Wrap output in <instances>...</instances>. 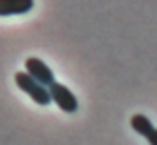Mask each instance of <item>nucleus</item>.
Instances as JSON below:
<instances>
[{
    "mask_svg": "<svg viewBox=\"0 0 157 145\" xmlns=\"http://www.w3.org/2000/svg\"><path fill=\"white\" fill-rule=\"evenodd\" d=\"M49 96H52V103L59 105V110L67 112V114H74L78 110L76 96L67 89L65 85H61V83H54L52 87H49Z\"/></svg>",
    "mask_w": 157,
    "mask_h": 145,
    "instance_id": "nucleus-2",
    "label": "nucleus"
},
{
    "mask_svg": "<svg viewBox=\"0 0 157 145\" xmlns=\"http://www.w3.org/2000/svg\"><path fill=\"white\" fill-rule=\"evenodd\" d=\"M146 141L151 143V145H157V129H153V132L148 134V139H146Z\"/></svg>",
    "mask_w": 157,
    "mask_h": 145,
    "instance_id": "nucleus-6",
    "label": "nucleus"
},
{
    "mask_svg": "<svg viewBox=\"0 0 157 145\" xmlns=\"http://www.w3.org/2000/svg\"><path fill=\"white\" fill-rule=\"evenodd\" d=\"M32 7L34 0H0V16H23Z\"/></svg>",
    "mask_w": 157,
    "mask_h": 145,
    "instance_id": "nucleus-4",
    "label": "nucleus"
},
{
    "mask_svg": "<svg viewBox=\"0 0 157 145\" xmlns=\"http://www.w3.org/2000/svg\"><path fill=\"white\" fill-rule=\"evenodd\" d=\"M13 81H16V85H18L20 89H23L27 96L34 100V103H38V105H49V103H52V96H49V87L40 85L38 81H34V78L27 74V71H16Z\"/></svg>",
    "mask_w": 157,
    "mask_h": 145,
    "instance_id": "nucleus-1",
    "label": "nucleus"
},
{
    "mask_svg": "<svg viewBox=\"0 0 157 145\" xmlns=\"http://www.w3.org/2000/svg\"><path fill=\"white\" fill-rule=\"evenodd\" d=\"M25 71L34 78V81H38L40 85H45V87H52L56 83L54 81V71L49 69L40 58H27V60H25Z\"/></svg>",
    "mask_w": 157,
    "mask_h": 145,
    "instance_id": "nucleus-3",
    "label": "nucleus"
},
{
    "mask_svg": "<svg viewBox=\"0 0 157 145\" xmlns=\"http://www.w3.org/2000/svg\"><path fill=\"white\" fill-rule=\"evenodd\" d=\"M130 125H132L135 132L141 134L144 139H148V134H151L153 129H155V127H153V123L148 121V116H144V114H135L132 118H130Z\"/></svg>",
    "mask_w": 157,
    "mask_h": 145,
    "instance_id": "nucleus-5",
    "label": "nucleus"
}]
</instances>
